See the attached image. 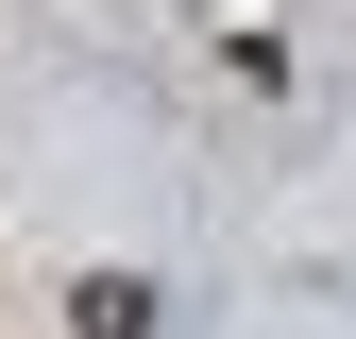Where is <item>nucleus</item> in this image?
<instances>
[{
	"instance_id": "obj_1",
	"label": "nucleus",
	"mask_w": 356,
	"mask_h": 339,
	"mask_svg": "<svg viewBox=\"0 0 356 339\" xmlns=\"http://www.w3.org/2000/svg\"><path fill=\"white\" fill-rule=\"evenodd\" d=\"M68 339H153V288H136V272H85V288H68Z\"/></svg>"
}]
</instances>
